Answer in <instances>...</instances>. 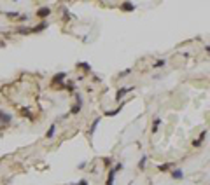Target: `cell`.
Wrapping results in <instances>:
<instances>
[{
  "label": "cell",
  "instance_id": "cell-1",
  "mask_svg": "<svg viewBox=\"0 0 210 185\" xmlns=\"http://www.w3.org/2000/svg\"><path fill=\"white\" fill-rule=\"evenodd\" d=\"M65 79H67V74H65V72H60V74H56L53 77L51 84H53V86H56L58 89H63V88H65Z\"/></svg>",
  "mask_w": 210,
  "mask_h": 185
},
{
  "label": "cell",
  "instance_id": "cell-2",
  "mask_svg": "<svg viewBox=\"0 0 210 185\" xmlns=\"http://www.w3.org/2000/svg\"><path fill=\"white\" fill-rule=\"evenodd\" d=\"M81 110H82V98H81V94L77 93V94H76V103L72 105L70 114L72 115H77V114H81Z\"/></svg>",
  "mask_w": 210,
  "mask_h": 185
},
{
  "label": "cell",
  "instance_id": "cell-3",
  "mask_svg": "<svg viewBox=\"0 0 210 185\" xmlns=\"http://www.w3.org/2000/svg\"><path fill=\"white\" fill-rule=\"evenodd\" d=\"M35 16H37V18H40L42 21H46V18H49V16H51V9H49V7H40L39 11H35Z\"/></svg>",
  "mask_w": 210,
  "mask_h": 185
},
{
  "label": "cell",
  "instance_id": "cell-4",
  "mask_svg": "<svg viewBox=\"0 0 210 185\" xmlns=\"http://www.w3.org/2000/svg\"><path fill=\"white\" fill-rule=\"evenodd\" d=\"M12 122V115L5 110H0V124H11Z\"/></svg>",
  "mask_w": 210,
  "mask_h": 185
},
{
  "label": "cell",
  "instance_id": "cell-5",
  "mask_svg": "<svg viewBox=\"0 0 210 185\" xmlns=\"http://www.w3.org/2000/svg\"><path fill=\"white\" fill-rule=\"evenodd\" d=\"M47 26H49V23H47V21H40L39 25L32 26V33H40V31H44Z\"/></svg>",
  "mask_w": 210,
  "mask_h": 185
},
{
  "label": "cell",
  "instance_id": "cell-6",
  "mask_svg": "<svg viewBox=\"0 0 210 185\" xmlns=\"http://www.w3.org/2000/svg\"><path fill=\"white\" fill-rule=\"evenodd\" d=\"M130 91H133V88H121V89H117V93H116V102L123 100V98H125Z\"/></svg>",
  "mask_w": 210,
  "mask_h": 185
},
{
  "label": "cell",
  "instance_id": "cell-7",
  "mask_svg": "<svg viewBox=\"0 0 210 185\" xmlns=\"http://www.w3.org/2000/svg\"><path fill=\"white\" fill-rule=\"evenodd\" d=\"M116 169L114 168H110L109 169V175H107V180H105V185H114V180H116Z\"/></svg>",
  "mask_w": 210,
  "mask_h": 185
},
{
  "label": "cell",
  "instance_id": "cell-8",
  "mask_svg": "<svg viewBox=\"0 0 210 185\" xmlns=\"http://www.w3.org/2000/svg\"><path fill=\"white\" fill-rule=\"evenodd\" d=\"M170 175H172V178H173V180H182V178H184V171L180 169V168H173Z\"/></svg>",
  "mask_w": 210,
  "mask_h": 185
},
{
  "label": "cell",
  "instance_id": "cell-9",
  "mask_svg": "<svg viewBox=\"0 0 210 185\" xmlns=\"http://www.w3.org/2000/svg\"><path fill=\"white\" fill-rule=\"evenodd\" d=\"M121 11H125V12H131V11H135L137 7H135V4H131V2H123V4L119 5Z\"/></svg>",
  "mask_w": 210,
  "mask_h": 185
},
{
  "label": "cell",
  "instance_id": "cell-10",
  "mask_svg": "<svg viewBox=\"0 0 210 185\" xmlns=\"http://www.w3.org/2000/svg\"><path fill=\"white\" fill-rule=\"evenodd\" d=\"M205 138H207V131H201V133H200V136H198L196 140L193 141V147H194V149H198V147H200L201 143L205 141Z\"/></svg>",
  "mask_w": 210,
  "mask_h": 185
},
{
  "label": "cell",
  "instance_id": "cell-11",
  "mask_svg": "<svg viewBox=\"0 0 210 185\" xmlns=\"http://www.w3.org/2000/svg\"><path fill=\"white\" fill-rule=\"evenodd\" d=\"M172 168H175V163H165V164H159V166H158V171H161V173H168Z\"/></svg>",
  "mask_w": 210,
  "mask_h": 185
},
{
  "label": "cell",
  "instance_id": "cell-12",
  "mask_svg": "<svg viewBox=\"0 0 210 185\" xmlns=\"http://www.w3.org/2000/svg\"><path fill=\"white\" fill-rule=\"evenodd\" d=\"M54 133H56V122H53L49 126V128H47V131H46V138H54Z\"/></svg>",
  "mask_w": 210,
  "mask_h": 185
},
{
  "label": "cell",
  "instance_id": "cell-13",
  "mask_svg": "<svg viewBox=\"0 0 210 185\" xmlns=\"http://www.w3.org/2000/svg\"><path fill=\"white\" fill-rule=\"evenodd\" d=\"M100 121H102V119H95V121H93V124H91V128L88 129V135H90V136H93V135H95V131H96V128H98Z\"/></svg>",
  "mask_w": 210,
  "mask_h": 185
},
{
  "label": "cell",
  "instance_id": "cell-14",
  "mask_svg": "<svg viewBox=\"0 0 210 185\" xmlns=\"http://www.w3.org/2000/svg\"><path fill=\"white\" fill-rule=\"evenodd\" d=\"M16 33H19V35H30L32 26H19L18 30H16Z\"/></svg>",
  "mask_w": 210,
  "mask_h": 185
},
{
  "label": "cell",
  "instance_id": "cell-15",
  "mask_svg": "<svg viewBox=\"0 0 210 185\" xmlns=\"http://www.w3.org/2000/svg\"><path fill=\"white\" fill-rule=\"evenodd\" d=\"M19 114L21 115H25V117H28V119H33V117H32V112H30V108H28V107H19Z\"/></svg>",
  "mask_w": 210,
  "mask_h": 185
},
{
  "label": "cell",
  "instance_id": "cell-16",
  "mask_svg": "<svg viewBox=\"0 0 210 185\" xmlns=\"http://www.w3.org/2000/svg\"><path fill=\"white\" fill-rule=\"evenodd\" d=\"M159 124H161V119H159V117H154V119H152V128H151V131H152V133H158Z\"/></svg>",
  "mask_w": 210,
  "mask_h": 185
},
{
  "label": "cell",
  "instance_id": "cell-17",
  "mask_svg": "<svg viewBox=\"0 0 210 185\" xmlns=\"http://www.w3.org/2000/svg\"><path fill=\"white\" fill-rule=\"evenodd\" d=\"M77 68H81V70H84V72H91V65L90 63H86V61L77 63Z\"/></svg>",
  "mask_w": 210,
  "mask_h": 185
},
{
  "label": "cell",
  "instance_id": "cell-18",
  "mask_svg": "<svg viewBox=\"0 0 210 185\" xmlns=\"http://www.w3.org/2000/svg\"><path fill=\"white\" fill-rule=\"evenodd\" d=\"M145 163H147V155L144 154L142 157H140V161H139V169H140V171H144V169H145Z\"/></svg>",
  "mask_w": 210,
  "mask_h": 185
},
{
  "label": "cell",
  "instance_id": "cell-19",
  "mask_svg": "<svg viewBox=\"0 0 210 185\" xmlns=\"http://www.w3.org/2000/svg\"><path fill=\"white\" fill-rule=\"evenodd\" d=\"M123 107H125V105H119L117 108H114V110H109V112H105V115H109V117H114L116 114H119V112L123 110Z\"/></svg>",
  "mask_w": 210,
  "mask_h": 185
},
{
  "label": "cell",
  "instance_id": "cell-20",
  "mask_svg": "<svg viewBox=\"0 0 210 185\" xmlns=\"http://www.w3.org/2000/svg\"><path fill=\"white\" fill-rule=\"evenodd\" d=\"M166 65V59H163V58H161V59H158V61H154V68H163V66Z\"/></svg>",
  "mask_w": 210,
  "mask_h": 185
},
{
  "label": "cell",
  "instance_id": "cell-21",
  "mask_svg": "<svg viewBox=\"0 0 210 185\" xmlns=\"http://www.w3.org/2000/svg\"><path fill=\"white\" fill-rule=\"evenodd\" d=\"M4 14L11 19H19V16H21V12H18V11H16V12H4Z\"/></svg>",
  "mask_w": 210,
  "mask_h": 185
},
{
  "label": "cell",
  "instance_id": "cell-22",
  "mask_svg": "<svg viewBox=\"0 0 210 185\" xmlns=\"http://www.w3.org/2000/svg\"><path fill=\"white\" fill-rule=\"evenodd\" d=\"M102 163H103V166L107 168V169H110V168H112V157H103Z\"/></svg>",
  "mask_w": 210,
  "mask_h": 185
},
{
  "label": "cell",
  "instance_id": "cell-23",
  "mask_svg": "<svg viewBox=\"0 0 210 185\" xmlns=\"http://www.w3.org/2000/svg\"><path fill=\"white\" fill-rule=\"evenodd\" d=\"M131 70H133V68H126V70H123V72L119 74V79H123V77H126V75H130Z\"/></svg>",
  "mask_w": 210,
  "mask_h": 185
},
{
  "label": "cell",
  "instance_id": "cell-24",
  "mask_svg": "<svg viewBox=\"0 0 210 185\" xmlns=\"http://www.w3.org/2000/svg\"><path fill=\"white\" fill-rule=\"evenodd\" d=\"M114 169H116V171H123V169H125V164H123V163H117L116 166H114Z\"/></svg>",
  "mask_w": 210,
  "mask_h": 185
},
{
  "label": "cell",
  "instance_id": "cell-25",
  "mask_svg": "<svg viewBox=\"0 0 210 185\" xmlns=\"http://www.w3.org/2000/svg\"><path fill=\"white\" fill-rule=\"evenodd\" d=\"M70 185H88V180H81V182H72Z\"/></svg>",
  "mask_w": 210,
  "mask_h": 185
},
{
  "label": "cell",
  "instance_id": "cell-26",
  "mask_svg": "<svg viewBox=\"0 0 210 185\" xmlns=\"http://www.w3.org/2000/svg\"><path fill=\"white\" fill-rule=\"evenodd\" d=\"M18 21H28V16H27V14H21Z\"/></svg>",
  "mask_w": 210,
  "mask_h": 185
},
{
  "label": "cell",
  "instance_id": "cell-27",
  "mask_svg": "<svg viewBox=\"0 0 210 185\" xmlns=\"http://www.w3.org/2000/svg\"><path fill=\"white\" fill-rule=\"evenodd\" d=\"M77 168H79V169H84V168H86V163H81Z\"/></svg>",
  "mask_w": 210,
  "mask_h": 185
},
{
  "label": "cell",
  "instance_id": "cell-28",
  "mask_svg": "<svg viewBox=\"0 0 210 185\" xmlns=\"http://www.w3.org/2000/svg\"><path fill=\"white\" fill-rule=\"evenodd\" d=\"M205 51H207V53L210 54V45H207V47H205Z\"/></svg>",
  "mask_w": 210,
  "mask_h": 185
}]
</instances>
